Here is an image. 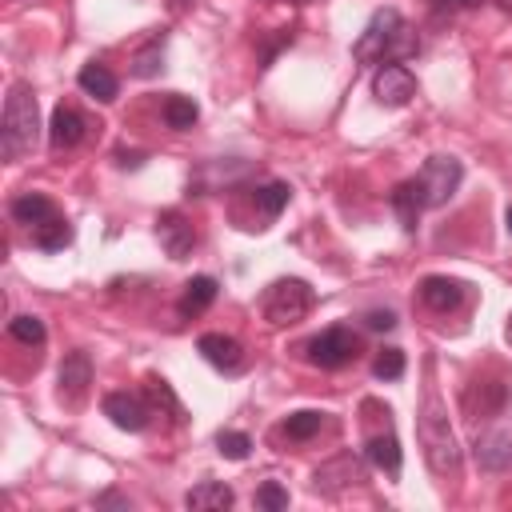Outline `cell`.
Returning <instances> with one entry per match:
<instances>
[{"mask_svg": "<svg viewBox=\"0 0 512 512\" xmlns=\"http://www.w3.org/2000/svg\"><path fill=\"white\" fill-rule=\"evenodd\" d=\"M416 48H420V40H416L412 24H408L396 8H380V12L368 20V28L360 32L352 56H356L360 64H400V60L412 56Z\"/></svg>", "mask_w": 512, "mask_h": 512, "instance_id": "cell-1", "label": "cell"}, {"mask_svg": "<svg viewBox=\"0 0 512 512\" xmlns=\"http://www.w3.org/2000/svg\"><path fill=\"white\" fill-rule=\"evenodd\" d=\"M40 140V104L28 84H12L4 100V124H0V152L4 160H20Z\"/></svg>", "mask_w": 512, "mask_h": 512, "instance_id": "cell-2", "label": "cell"}, {"mask_svg": "<svg viewBox=\"0 0 512 512\" xmlns=\"http://www.w3.org/2000/svg\"><path fill=\"white\" fill-rule=\"evenodd\" d=\"M416 436H420L424 460L436 476H456L460 472V444H456V432H452V424H448V416L436 400H428L424 412L416 416Z\"/></svg>", "mask_w": 512, "mask_h": 512, "instance_id": "cell-3", "label": "cell"}, {"mask_svg": "<svg viewBox=\"0 0 512 512\" xmlns=\"http://www.w3.org/2000/svg\"><path fill=\"white\" fill-rule=\"evenodd\" d=\"M308 308H312V288H308L304 280H296V276H284V280H276V284L264 292V316H268V324H276V328L300 324V320L308 316Z\"/></svg>", "mask_w": 512, "mask_h": 512, "instance_id": "cell-4", "label": "cell"}, {"mask_svg": "<svg viewBox=\"0 0 512 512\" xmlns=\"http://www.w3.org/2000/svg\"><path fill=\"white\" fill-rule=\"evenodd\" d=\"M420 192H424V204L428 208H440L456 196L460 180H464V164L456 156H428L424 168H420Z\"/></svg>", "mask_w": 512, "mask_h": 512, "instance_id": "cell-5", "label": "cell"}, {"mask_svg": "<svg viewBox=\"0 0 512 512\" xmlns=\"http://www.w3.org/2000/svg\"><path fill=\"white\" fill-rule=\"evenodd\" d=\"M356 332L336 324V328H324L320 336L308 340V360L320 364V368H344L352 356H356Z\"/></svg>", "mask_w": 512, "mask_h": 512, "instance_id": "cell-6", "label": "cell"}, {"mask_svg": "<svg viewBox=\"0 0 512 512\" xmlns=\"http://www.w3.org/2000/svg\"><path fill=\"white\" fill-rule=\"evenodd\" d=\"M372 96L384 108H404L416 96V76L404 64H380L376 76H372Z\"/></svg>", "mask_w": 512, "mask_h": 512, "instance_id": "cell-7", "label": "cell"}, {"mask_svg": "<svg viewBox=\"0 0 512 512\" xmlns=\"http://www.w3.org/2000/svg\"><path fill=\"white\" fill-rule=\"evenodd\" d=\"M56 384H60V400L68 408H80L84 396H88V384H92V360H88V352H68L64 364H60Z\"/></svg>", "mask_w": 512, "mask_h": 512, "instance_id": "cell-8", "label": "cell"}, {"mask_svg": "<svg viewBox=\"0 0 512 512\" xmlns=\"http://www.w3.org/2000/svg\"><path fill=\"white\" fill-rule=\"evenodd\" d=\"M104 416H108L120 432H144L152 408H148L144 396H136V392H108V396H104Z\"/></svg>", "mask_w": 512, "mask_h": 512, "instance_id": "cell-9", "label": "cell"}, {"mask_svg": "<svg viewBox=\"0 0 512 512\" xmlns=\"http://www.w3.org/2000/svg\"><path fill=\"white\" fill-rule=\"evenodd\" d=\"M360 480H364V464H360L352 452L332 456V460L320 464L316 476H312L316 492H328V496H336V492H344V488H352V484H360Z\"/></svg>", "mask_w": 512, "mask_h": 512, "instance_id": "cell-10", "label": "cell"}, {"mask_svg": "<svg viewBox=\"0 0 512 512\" xmlns=\"http://www.w3.org/2000/svg\"><path fill=\"white\" fill-rule=\"evenodd\" d=\"M156 240H160V248H164L172 260H184V256L192 252V244H196V232H192V224H188L180 212H160V220H156Z\"/></svg>", "mask_w": 512, "mask_h": 512, "instance_id": "cell-11", "label": "cell"}, {"mask_svg": "<svg viewBox=\"0 0 512 512\" xmlns=\"http://www.w3.org/2000/svg\"><path fill=\"white\" fill-rule=\"evenodd\" d=\"M196 348H200V356H204L212 368H220V372H240V368H244V348H240L232 336H224V332H204Z\"/></svg>", "mask_w": 512, "mask_h": 512, "instance_id": "cell-12", "label": "cell"}, {"mask_svg": "<svg viewBox=\"0 0 512 512\" xmlns=\"http://www.w3.org/2000/svg\"><path fill=\"white\" fill-rule=\"evenodd\" d=\"M84 116L76 112V108H68V104H60L56 112H52V120H48V140H52V148L56 152H68V148H76L80 140H84Z\"/></svg>", "mask_w": 512, "mask_h": 512, "instance_id": "cell-13", "label": "cell"}, {"mask_svg": "<svg viewBox=\"0 0 512 512\" xmlns=\"http://www.w3.org/2000/svg\"><path fill=\"white\" fill-rule=\"evenodd\" d=\"M476 464L488 472H512V432L476 436Z\"/></svg>", "mask_w": 512, "mask_h": 512, "instance_id": "cell-14", "label": "cell"}, {"mask_svg": "<svg viewBox=\"0 0 512 512\" xmlns=\"http://www.w3.org/2000/svg\"><path fill=\"white\" fill-rule=\"evenodd\" d=\"M420 300L432 308V312H452L460 300H464V284L452 280V276H428L420 284Z\"/></svg>", "mask_w": 512, "mask_h": 512, "instance_id": "cell-15", "label": "cell"}, {"mask_svg": "<svg viewBox=\"0 0 512 512\" xmlns=\"http://www.w3.org/2000/svg\"><path fill=\"white\" fill-rule=\"evenodd\" d=\"M232 488L224 484V480H204V484H196V488H188V496H184V504L192 508V512H224V508H232Z\"/></svg>", "mask_w": 512, "mask_h": 512, "instance_id": "cell-16", "label": "cell"}, {"mask_svg": "<svg viewBox=\"0 0 512 512\" xmlns=\"http://www.w3.org/2000/svg\"><path fill=\"white\" fill-rule=\"evenodd\" d=\"M392 208H396L404 232H416V220H420V212L428 208V204H424V192H420V180L396 184V188H392Z\"/></svg>", "mask_w": 512, "mask_h": 512, "instance_id": "cell-17", "label": "cell"}, {"mask_svg": "<svg viewBox=\"0 0 512 512\" xmlns=\"http://www.w3.org/2000/svg\"><path fill=\"white\" fill-rule=\"evenodd\" d=\"M464 408H468V416H496L500 408H504V384H496V380H476L468 392H464Z\"/></svg>", "mask_w": 512, "mask_h": 512, "instance_id": "cell-18", "label": "cell"}, {"mask_svg": "<svg viewBox=\"0 0 512 512\" xmlns=\"http://www.w3.org/2000/svg\"><path fill=\"white\" fill-rule=\"evenodd\" d=\"M56 216V204L44 196V192H20L16 200H12V220H20V224H28V228H36V224H44V220H52Z\"/></svg>", "mask_w": 512, "mask_h": 512, "instance_id": "cell-19", "label": "cell"}, {"mask_svg": "<svg viewBox=\"0 0 512 512\" xmlns=\"http://www.w3.org/2000/svg\"><path fill=\"white\" fill-rule=\"evenodd\" d=\"M364 456L380 472H400V440L392 432H372L368 444H364Z\"/></svg>", "mask_w": 512, "mask_h": 512, "instance_id": "cell-20", "label": "cell"}, {"mask_svg": "<svg viewBox=\"0 0 512 512\" xmlns=\"http://www.w3.org/2000/svg\"><path fill=\"white\" fill-rule=\"evenodd\" d=\"M76 80H80V88H84L88 96H96V100H104V104H108V100H116V92H120V80H116L104 64H96V60H92V64H84Z\"/></svg>", "mask_w": 512, "mask_h": 512, "instance_id": "cell-21", "label": "cell"}, {"mask_svg": "<svg viewBox=\"0 0 512 512\" xmlns=\"http://www.w3.org/2000/svg\"><path fill=\"white\" fill-rule=\"evenodd\" d=\"M216 300V280L212 276H192L180 292V316H200Z\"/></svg>", "mask_w": 512, "mask_h": 512, "instance_id": "cell-22", "label": "cell"}, {"mask_svg": "<svg viewBox=\"0 0 512 512\" xmlns=\"http://www.w3.org/2000/svg\"><path fill=\"white\" fill-rule=\"evenodd\" d=\"M32 240H36V248H44V252H60L64 244H72V228H68V220L56 212L52 220H44V224L32 228Z\"/></svg>", "mask_w": 512, "mask_h": 512, "instance_id": "cell-23", "label": "cell"}, {"mask_svg": "<svg viewBox=\"0 0 512 512\" xmlns=\"http://www.w3.org/2000/svg\"><path fill=\"white\" fill-rule=\"evenodd\" d=\"M160 112H164V124L168 128H192L200 120V108H196L192 96H168Z\"/></svg>", "mask_w": 512, "mask_h": 512, "instance_id": "cell-24", "label": "cell"}, {"mask_svg": "<svg viewBox=\"0 0 512 512\" xmlns=\"http://www.w3.org/2000/svg\"><path fill=\"white\" fill-rule=\"evenodd\" d=\"M288 184H280V180H272V184H264V188H256L252 192V200H256V208L264 212V216H280L284 212V204H288Z\"/></svg>", "mask_w": 512, "mask_h": 512, "instance_id": "cell-25", "label": "cell"}, {"mask_svg": "<svg viewBox=\"0 0 512 512\" xmlns=\"http://www.w3.org/2000/svg\"><path fill=\"white\" fill-rule=\"evenodd\" d=\"M144 392H148V400H152L156 408H168V412H172V420H184V404L176 400V392H172V384H168V380H160V376H148Z\"/></svg>", "mask_w": 512, "mask_h": 512, "instance_id": "cell-26", "label": "cell"}, {"mask_svg": "<svg viewBox=\"0 0 512 512\" xmlns=\"http://www.w3.org/2000/svg\"><path fill=\"white\" fill-rule=\"evenodd\" d=\"M320 424H324V416L312 412V408H304V412H292V416L284 420V436H288V440H312V436L320 432Z\"/></svg>", "mask_w": 512, "mask_h": 512, "instance_id": "cell-27", "label": "cell"}, {"mask_svg": "<svg viewBox=\"0 0 512 512\" xmlns=\"http://www.w3.org/2000/svg\"><path fill=\"white\" fill-rule=\"evenodd\" d=\"M372 376L376 380H400L404 376V352L400 348H380L372 360Z\"/></svg>", "mask_w": 512, "mask_h": 512, "instance_id": "cell-28", "label": "cell"}, {"mask_svg": "<svg viewBox=\"0 0 512 512\" xmlns=\"http://www.w3.org/2000/svg\"><path fill=\"white\" fill-rule=\"evenodd\" d=\"M8 332H12V340H20V344H44V324H40V316H12L8 320Z\"/></svg>", "mask_w": 512, "mask_h": 512, "instance_id": "cell-29", "label": "cell"}, {"mask_svg": "<svg viewBox=\"0 0 512 512\" xmlns=\"http://www.w3.org/2000/svg\"><path fill=\"white\" fill-rule=\"evenodd\" d=\"M216 448H220V456H228V460H244V456L252 452V440H248L244 432H236V428H220V432H216Z\"/></svg>", "mask_w": 512, "mask_h": 512, "instance_id": "cell-30", "label": "cell"}, {"mask_svg": "<svg viewBox=\"0 0 512 512\" xmlns=\"http://www.w3.org/2000/svg\"><path fill=\"white\" fill-rule=\"evenodd\" d=\"M256 508H264V512L288 508V488H280L276 480H264V484L256 488Z\"/></svg>", "mask_w": 512, "mask_h": 512, "instance_id": "cell-31", "label": "cell"}, {"mask_svg": "<svg viewBox=\"0 0 512 512\" xmlns=\"http://www.w3.org/2000/svg\"><path fill=\"white\" fill-rule=\"evenodd\" d=\"M160 56H164V52H160V40H152V44L136 56L132 72H136V76H156V72H160Z\"/></svg>", "mask_w": 512, "mask_h": 512, "instance_id": "cell-32", "label": "cell"}, {"mask_svg": "<svg viewBox=\"0 0 512 512\" xmlns=\"http://www.w3.org/2000/svg\"><path fill=\"white\" fill-rule=\"evenodd\" d=\"M364 320H368V328H376V332H388V328L396 324V316H392L388 308H384V312H380V308H372V312H368Z\"/></svg>", "mask_w": 512, "mask_h": 512, "instance_id": "cell-33", "label": "cell"}, {"mask_svg": "<svg viewBox=\"0 0 512 512\" xmlns=\"http://www.w3.org/2000/svg\"><path fill=\"white\" fill-rule=\"evenodd\" d=\"M476 4H480V0H432L436 16H440V12H448V16H452V12H460V8H476Z\"/></svg>", "mask_w": 512, "mask_h": 512, "instance_id": "cell-34", "label": "cell"}, {"mask_svg": "<svg viewBox=\"0 0 512 512\" xmlns=\"http://www.w3.org/2000/svg\"><path fill=\"white\" fill-rule=\"evenodd\" d=\"M116 160H120V168H136L140 164V152H116Z\"/></svg>", "mask_w": 512, "mask_h": 512, "instance_id": "cell-35", "label": "cell"}, {"mask_svg": "<svg viewBox=\"0 0 512 512\" xmlns=\"http://www.w3.org/2000/svg\"><path fill=\"white\" fill-rule=\"evenodd\" d=\"M196 4H200V0H172L176 12H188V8H196Z\"/></svg>", "mask_w": 512, "mask_h": 512, "instance_id": "cell-36", "label": "cell"}, {"mask_svg": "<svg viewBox=\"0 0 512 512\" xmlns=\"http://www.w3.org/2000/svg\"><path fill=\"white\" fill-rule=\"evenodd\" d=\"M504 224H508V236H512V204H508V212H504Z\"/></svg>", "mask_w": 512, "mask_h": 512, "instance_id": "cell-37", "label": "cell"}, {"mask_svg": "<svg viewBox=\"0 0 512 512\" xmlns=\"http://www.w3.org/2000/svg\"><path fill=\"white\" fill-rule=\"evenodd\" d=\"M496 8H504V12H512V0H496Z\"/></svg>", "mask_w": 512, "mask_h": 512, "instance_id": "cell-38", "label": "cell"}, {"mask_svg": "<svg viewBox=\"0 0 512 512\" xmlns=\"http://www.w3.org/2000/svg\"><path fill=\"white\" fill-rule=\"evenodd\" d=\"M508 340H512V316H508Z\"/></svg>", "mask_w": 512, "mask_h": 512, "instance_id": "cell-39", "label": "cell"}, {"mask_svg": "<svg viewBox=\"0 0 512 512\" xmlns=\"http://www.w3.org/2000/svg\"><path fill=\"white\" fill-rule=\"evenodd\" d=\"M296 4H312V0H296Z\"/></svg>", "mask_w": 512, "mask_h": 512, "instance_id": "cell-40", "label": "cell"}]
</instances>
